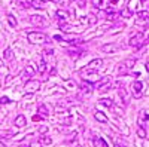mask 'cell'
<instances>
[{"mask_svg": "<svg viewBox=\"0 0 149 147\" xmlns=\"http://www.w3.org/2000/svg\"><path fill=\"white\" fill-rule=\"evenodd\" d=\"M27 39H29V42L33 43V45H43V43L48 42L46 34H43V33H40V31H33V33H30V34L27 36Z\"/></svg>", "mask_w": 149, "mask_h": 147, "instance_id": "obj_1", "label": "cell"}, {"mask_svg": "<svg viewBox=\"0 0 149 147\" xmlns=\"http://www.w3.org/2000/svg\"><path fill=\"white\" fill-rule=\"evenodd\" d=\"M39 88H40V82L39 80H33V79L27 80L26 85H24V91H26L27 94H34V92L39 91Z\"/></svg>", "mask_w": 149, "mask_h": 147, "instance_id": "obj_2", "label": "cell"}, {"mask_svg": "<svg viewBox=\"0 0 149 147\" xmlns=\"http://www.w3.org/2000/svg\"><path fill=\"white\" fill-rule=\"evenodd\" d=\"M110 88H112V77L110 76L103 77L100 80V85H98V91H100V92H107Z\"/></svg>", "mask_w": 149, "mask_h": 147, "instance_id": "obj_3", "label": "cell"}, {"mask_svg": "<svg viewBox=\"0 0 149 147\" xmlns=\"http://www.w3.org/2000/svg\"><path fill=\"white\" fill-rule=\"evenodd\" d=\"M102 64H103V59L95 58V59H93V61H91V63H90L88 66H86V67H84L81 73H85V71H97L95 68H97V67H100Z\"/></svg>", "mask_w": 149, "mask_h": 147, "instance_id": "obj_4", "label": "cell"}, {"mask_svg": "<svg viewBox=\"0 0 149 147\" xmlns=\"http://www.w3.org/2000/svg\"><path fill=\"white\" fill-rule=\"evenodd\" d=\"M30 22L33 26H37V27H43L46 24V18H43L42 15H31L30 17Z\"/></svg>", "mask_w": 149, "mask_h": 147, "instance_id": "obj_5", "label": "cell"}, {"mask_svg": "<svg viewBox=\"0 0 149 147\" xmlns=\"http://www.w3.org/2000/svg\"><path fill=\"white\" fill-rule=\"evenodd\" d=\"M143 37H145L143 33H134L131 37H130V40H128V45L130 46H137V45H140V42H142Z\"/></svg>", "mask_w": 149, "mask_h": 147, "instance_id": "obj_6", "label": "cell"}, {"mask_svg": "<svg viewBox=\"0 0 149 147\" xmlns=\"http://www.w3.org/2000/svg\"><path fill=\"white\" fill-rule=\"evenodd\" d=\"M55 17H57L58 22H66V21H69V17H70V15H69V12H67V10L60 9V10H57Z\"/></svg>", "mask_w": 149, "mask_h": 147, "instance_id": "obj_7", "label": "cell"}, {"mask_svg": "<svg viewBox=\"0 0 149 147\" xmlns=\"http://www.w3.org/2000/svg\"><path fill=\"white\" fill-rule=\"evenodd\" d=\"M14 124H15V126H18V128H24L27 125V119H26V116L24 115H18L17 117H15V120H14Z\"/></svg>", "mask_w": 149, "mask_h": 147, "instance_id": "obj_8", "label": "cell"}, {"mask_svg": "<svg viewBox=\"0 0 149 147\" xmlns=\"http://www.w3.org/2000/svg\"><path fill=\"white\" fill-rule=\"evenodd\" d=\"M102 51L104 54H115V52H118V46L113 45V43H109V45H104L102 48Z\"/></svg>", "mask_w": 149, "mask_h": 147, "instance_id": "obj_9", "label": "cell"}, {"mask_svg": "<svg viewBox=\"0 0 149 147\" xmlns=\"http://www.w3.org/2000/svg\"><path fill=\"white\" fill-rule=\"evenodd\" d=\"M139 125L143 126L145 129H148V110L146 108L142 112V117H139Z\"/></svg>", "mask_w": 149, "mask_h": 147, "instance_id": "obj_10", "label": "cell"}, {"mask_svg": "<svg viewBox=\"0 0 149 147\" xmlns=\"http://www.w3.org/2000/svg\"><path fill=\"white\" fill-rule=\"evenodd\" d=\"M118 98L121 100V107H125L128 104V98H127V94H125V91H124V89H119Z\"/></svg>", "mask_w": 149, "mask_h": 147, "instance_id": "obj_11", "label": "cell"}, {"mask_svg": "<svg viewBox=\"0 0 149 147\" xmlns=\"http://www.w3.org/2000/svg\"><path fill=\"white\" fill-rule=\"evenodd\" d=\"M81 89H82L85 94H90V92H93V83H90L88 80L81 82Z\"/></svg>", "mask_w": 149, "mask_h": 147, "instance_id": "obj_12", "label": "cell"}, {"mask_svg": "<svg viewBox=\"0 0 149 147\" xmlns=\"http://www.w3.org/2000/svg\"><path fill=\"white\" fill-rule=\"evenodd\" d=\"M94 119L97 122H100V124H106V122H107V116L103 112H95L94 113Z\"/></svg>", "mask_w": 149, "mask_h": 147, "instance_id": "obj_13", "label": "cell"}, {"mask_svg": "<svg viewBox=\"0 0 149 147\" xmlns=\"http://www.w3.org/2000/svg\"><path fill=\"white\" fill-rule=\"evenodd\" d=\"M37 110H39V113H37V115H40V116H42V119H46V117L49 116L48 107H46L45 104H40L39 107H37Z\"/></svg>", "mask_w": 149, "mask_h": 147, "instance_id": "obj_14", "label": "cell"}, {"mask_svg": "<svg viewBox=\"0 0 149 147\" xmlns=\"http://www.w3.org/2000/svg\"><path fill=\"white\" fill-rule=\"evenodd\" d=\"M98 104H100V106H104V107H107V108H112V107H113V101H112L110 98H102V100L98 101Z\"/></svg>", "mask_w": 149, "mask_h": 147, "instance_id": "obj_15", "label": "cell"}, {"mask_svg": "<svg viewBox=\"0 0 149 147\" xmlns=\"http://www.w3.org/2000/svg\"><path fill=\"white\" fill-rule=\"evenodd\" d=\"M34 73H36V67L34 66H27L26 71H24V77H31Z\"/></svg>", "mask_w": 149, "mask_h": 147, "instance_id": "obj_16", "label": "cell"}, {"mask_svg": "<svg viewBox=\"0 0 149 147\" xmlns=\"http://www.w3.org/2000/svg\"><path fill=\"white\" fill-rule=\"evenodd\" d=\"M115 70H116L118 75H127V73H128V68H127V66L124 64V63H122V64H118Z\"/></svg>", "mask_w": 149, "mask_h": 147, "instance_id": "obj_17", "label": "cell"}, {"mask_svg": "<svg viewBox=\"0 0 149 147\" xmlns=\"http://www.w3.org/2000/svg\"><path fill=\"white\" fill-rule=\"evenodd\" d=\"M15 3L19 6V8H22V9H29L31 5H30V0H15Z\"/></svg>", "mask_w": 149, "mask_h": 147, "instance_id": "obj_18", "label": "cell"}, {"mask_svg": "<svg viewBox=\"0 0 149 147\" xmlns=\"http://www.w3.org/2000/svg\"><path fill=\"white\" fill-rule=\"evenodd\" d=\"M3 58L5 61H12L14 59V52H12V49H5V52H3Z\"/></svg>", "mask_w": 149, "mask_h": 147, "instance_id": "obj_19", "label": "cell"}, {"mask_svg": "<svg viewBox=\"0 0 149 147\" xmlns=\"http://www.w3.org/2000/svg\"><path fill=\"white\" fill-rule=\"evenodd\" d=\"M119 15H121L124 19H128V18L133 17V10H130V9H122V10L119 12Z\"/></svg>", "mask_w": 149, "mask_h": 147, "instance_id": "obj_20", "label": "cell"}, {"mask_svg": "<svg viewBox=\"0 0 149 147\" xmlns=\"http://www.w3.org/2000/svg\"><path fill=\"white\" fill-rule=\"evenodd\" d=\"M51 143H52V140H51V138L46 137V135H43V137H40V138H39V143H37V144H39V146H49Z\"/></svg>", "mask_w": 149, "mask_h": 147, "instance_id": "obj_21", "label": "cell"}, {"mask_svg": "<svg viewBox=\"0 0 149 147\" xmlns=\"http://www.w3.org/2000/svg\"><path fill=\"white\" fill-rule=\"evenodd\" d=\"M133 89H134V92H142V89H143V83H142L140 80L133 82Z\"/></svg>", "mask_w": 149, "mask_h": 147, "instance_id": "obj_22", "label": "cell"}, {"mask_svg": "<svg viewBox=\"0 0 149 147\" xmlns=\"http://www.w3.org/2000/svg\"><path fill=\"white\" fill-rule=\"evenodd\" d=\"M94 146H95V147H106V146H107V143L104 141V138H95Z\"/></svg>", "mask_w": 149, "mask_h": 147, "instance_id": "obj_23", "label": "cell"}, {"mask_svg": "<svg viewBox=\"0 0 149 147\" xmlns=\"http://www.w3.org/2000/svg\"><path fill=\"white\" fill-rule=\"evenodd\" d=\"M8 22H9V26H10V27H14V28L17 27V19H15L14 15H10V14L8 15Z\"/></svg>", "mask_w": 149, "mask_h": 147, "instance_id": "obj_24", "label": "cell"}, {"mask_svg": "<svg viewBox=\"0 0 149 147\" xmlns=\"http://www.w3.org/2000/svg\"><path fill=\"white\" fill-rule=\"evenodd\" d=\"M148 17H149V12H148V9H145V10L139 12V19H142V21H148Z\"/></svg>", "mask_w": 149, "mask_h": 147, "instance_id": "obj_25", "label": "cell"}, {"mask_svg": "<svg viewBox=\"0 0 149 147\" xmlns=\"http://www.w3.org/2000/svg\"><path fill=\"white\" fill-rule=\"evenodd\" d=\"M37 71H39V73H45L46 71V63H45V59H40L39 61V68H37Z\"/></svg>", "mask_w": 149, "mask_h": 147, "instance_id": "obj_26", "label": "cell"}, {"mask_svg": "<svg viewBox=\"0 0 149 147\" xmlns=\"http://www.w3.org/2000/svg\"><path fill=\"white\" fill-rule=\"evenodd\" d=\"M124 64L127 66V68H128V70H131V68H133V66L136 64V59H134V58H131V59H127V61H124Z\"/></svg>", "mask_w": 149, "mask_h": 147, "instance_id": "obj_27", "label": "cell"}, {"mask_svg": "<svg viewBox=\"0 0 149 147\" xmlns=\"http://www.w3.org/2000/svg\"><path fill=\"white\" fill-rule=\"evenodd\" d=\"M85 22L86 24H95L97 22V17L95 15H88V17H86V19H85Z\"/></svg>", "mask_w": 149, "mask_h": 147, "instance_id": "obj_28", "label": "cell"}, {"mask_svg": "<svg viewBox=\"0 0 149 147\" xmlns=\"http://www.w3.org/2000/svg\"><path fill=\"white\" fill-rule=\"evenodd\" d=\"M137 135H139L140 138H146V129H145L143 126H139V129H137Z\"/></svg>", "mask_w": 149, "mask_h": 147, "instance_id": "obj_29", "label": "cell"}, {"mask_svg": "<svg viewBox=\"0 0 149 147\" xmlns=\"http://www.w3.org/2000/svg\"><path fill=\"white\" fill-rule=\"evenodd\" d=\"M93 5L95 8H103L104 6V0H93Z\"/></svg>", "mask_w": 149, "mask_h": 147, "instance_id": "obj_30", "label": "cell"}, {"mask_svg": "<svg viewBox=\"0 0 149 147\" xmlns=\"http://www.w3.org/2000/svg\"><path fill=\"white\" fill-rule=\"evenodd\" d=\"M30 5H31V6H34V8H37V9H42V8H43V5H42V3H39L37 0H30Z\"/></svg>", "mask_w": 149, "mask_h": 147, "instance_id": "obj_31", "label": "cell"}, {"mask_svg": "<svg viewBox=\"0 0 149 147\" xmlns=\"http://www.w3.org/2000/svg\"><path fill=\"white\" fill-rule=\"evenodd\" d=\"M9 103H10V100L8 97H2V98H0V104H9Z\"/></svg>", "mask_w": 149, "mask_h": 147, "instance_id": "obj_32", "label": "cell"}, {"mask_svg": "<svg viewBox=\"0 0 149 147\" xmlns=\"http://www.w3.org/2000/svg\"><path fill=\"white\" fill-rule=\"evenodd\" d=\"M42 120V116L40 115H34L33 116V122H40Z\"/></svg>", "mask_w": 149, "mask_h": 147, "instance_id": "obj_33", "label": "cell"}, {"mask_svg": "<svg viewBox=\"0 0 149 147\" xmlns=\"http://www.w3.org/2000/svg\"><path fill=\"white\" fill-rule=\"evenodd\" d=\"M54 3H58V5H66L67 3V0H52Z\"/></svg>", "mask_w": 149, "mask_h": 147, "instance_id": "obj_34", "label": "cell"}, {"mask_svg": "<svg viewBox=\"0 0 149 147\" xmlns=\"http://www.w3.org/2000/svg\"><path fill=\"white\" fill-rule=\"evenodd\" d=\"M74 2H76V3L79 5V6H82V8L85 6V0H74Z\"/></svg>", "mask_w": 149, "mask_h": 147, "instance_id": "obj_35", "label": "cell"}, {"mask_svg": "<svg viewBox=\"0 0 149 147\" xmlns=\"http://www.w3.org/2000/svg\"><path fill=\"white\" fill-rule=\"evenodd\" d=\"M113 12H115V10L112 9V8H107V9H106V14H107V15H112Z\"/></svg>", "mask_w": 149, "mask_h": 147, "instance_id": "obj_36", "label": "cell"}, {"mask_svg": "<svg viewBox=\"0 0 149 147\" xmlns=\"http://www.w3.org/2000/svg\"><path fill=\"white\" fill-rule=\"evenodd\" d=\"M46 131H48V126H40V128H39V132H42V134L46 132Z\"/></svg>", "mask_w": 149, "mask_h": 147, "instance_id": "obj_37", "label": "cell"}, {"mask_svg": "<svg viewBox=\"0 0 149 147\" xmlns=\"http://www.w3.org/2000/svg\"><path fill=\"white\" fill-rule=\"evenodd\" d=\"M3 116H5V112H3V110H0V124L3 122Z\"/></svg>", "mask_w": 149, "mask_h": 147, "instance_id": "obj_38", "label": "cell"}, {"mask_svg": "<svg viewBox=\"0 0 149 147\" xmlns=\"http://www.w3.org/2000/svg\"><path fill=\"white\" fill-rule=\"evenodd\" d=\"M142 3H143L145 6H148V0H142Z\"/></svg>", "mask_w": 149, "mask_h": 147, "instance_id": "obj_39", "label": "cell"}, {"mask_svg": "<svg viewBox=\"0 0 149 147\" xmlns=\"http://www.w3.org/2000/svg\"><path fill=\"white\" fill-rule=\"evenodd\" d=\"M118 2V0H112V3H116Z\"/></svg>", "mask_w": 149, "mask_h": 147, "instance_id": "obj_40", "label": "cell"}, {"mask_svg": "<svg viewBox=\"0 0 149 147\" xmlns=\"http://www.w3.org/2000/svg\"><path fill=\"white\" fill-rule=\"evenodd\" d=\"M0 146H2V147H3V146H5V144H3V143H0Z\"/></svg>", "mask_w": 149, "mask_h": 147, "instance_id": "obj_41", "label": "cell"}, {"mask_svg": "<svg viewBox=\"0 0 149 147\" xmlns=\"http://www.w3.org/2000/svg\"><path fill=\"white\" fill-rule=\"evenodd\" d=\"M42 2H46V0H42Z\"/></svg>", "mask_w": 149, "mask_h": 147, "instance_id": "obj_42", "label": "cell"}]
</instances>
